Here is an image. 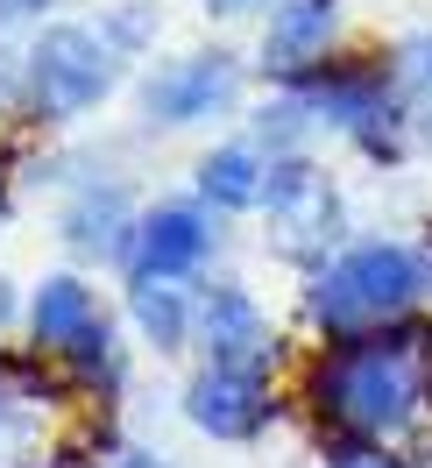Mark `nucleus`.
Instances as JSON below:
<instances>
[{"label": "nucleus", "mask_w": 432, "mask_h": 468, "mask_svg": "<svg viewBox=\"0 0 432 468\" xmlns=\"http://www.w3.org/2000/svg\"><path fill=\"white\" fill-rule=\"evenodd\" d=\"M29 15H43V0H0V29H15V22H29Z\"/></svg>", "instance_id": "19"}, {"label": "nucleus", "mask_w": 432, "mask_h": 468, "mask_svg": "<svg viewBox=\"0 0 432 468\" xmlns=\"http://www.w3.org/2000/svg\"><path fill=\"white\" fill-rule=\"evenodd\" d=\"M298 100L312 107V121L326 128H341L354 143L369 149V156H397L404 135H397V92L383 79V64H319L312 79H298Z\"/></svg>", "instance_id": "4"}, {"label": "nucleus", "mask_w": 432, "mask_h": 468, "mask_svg": "<svg viewBox=\"0 0 432 468\" xmlns=\"http://www.w3.org/2000/svg\"><path fill=\"white\" fill-rule=\"evenodd\" d=\"M213 7H227V15H234V7H256V0H213Z\"/></svg>", "instance_id": "21"}, {"label": "nucleus", "mask_w": 432, "mask_h": 468, "mask_svg": "<svg viewBox=\"0 0 432 468\" xmlns=\"http://www.w3.org/2000/svg\"><path fill=\"white\" fill-rule=\"evenodd\" d=\"M213 256V220L199 206H156L135 220V284H177Z\"/></svg>", "instance_id": "8"}, {"label": "nucleus", "mask_w": 432, "mask_h": 468, "mask_svg": "<svg viewBox=\"0 0 432 468\" xmlns=\"http://www.w3.org/2000/svg\"><path fill=\"white\" fill-rule=\"evenodd\" d=\"M192 334L205 341L213 369H269V355H277V334H269L262 305L241 284H213L199 298V313H192Z\"/></svg>", "instance_id": "6"}, {"label": "nucleus", "mask_w": 432, "mask_h": 468, "mask_svg": "<svg viewBox=\"0 0 432 468\" xmlns=\"http://www.w3.org/2000/svg\"><path fill=\"white\" fill-rule=\"evenodd\" d=\"M184 411H192V426L213 433V440H256L262 426H269V411H277L269 369H213V362H205L199 377H192Z\"/></svg>", "instance_id": "7"}, {"label": "nucleus", "mask_w": 432, "mask_h": 468, "mask_svg": "<svg viewBox=\"0 0 432 468\" xmlns=\"http://www.w3.org/2000/svg\"><path fill=\"white\" fill-rule=\"evenodd\" d=\"M397 100L432 128V36H404L397 43Z\"/></svg>", "instance_id": "15"}, {"label": "nucleus", "mask_w": 432, "mask_h": 468, "mask_svg": "<svg viewBox=\"0 0 432 468\" xmlns=\"http://www.w3.org/2000/svg\"><path fill=\"white\" fill-rule=\"evenodd\" d=\"M71 362H79V377H86V383L114 377V326L100 320V326H92V334H86V341L71 348Z\"/></svg>", "instance_id": "16"}, {"label": "nucleus", "mask_w": 432, "mask_h": 468, "mask_svg": "<svg viewBox=\"0 0 432 468\" xmlns=\"http://www.w3.org/2000/svg\"><path fill=\"white\" fill-rule=\"evenodd\" d=\"M333 22H341V0H277V15L262 29V64L284 79H312L326 64Z\"/></svg>", "instance_id": "10"}, {"label": "nucleus", "mask_w": 432, "mask_h": 468, "mask_svg": "<svg viewBox=\"0 0 432 468\" xmlns=\"http://www.w3.org/2000/svg\"><path fill=\"white\" fill-rule=\"evenodd\" d=\"M0 213H7V199H0Z\"/></svg>", "instance_id": "24"}, {"label": "nucleus", "mask_w": 432, "mask_h": 468, "mask_svg": "<svg viewBox=\"0 0 432 468\" xmlns=\"http://www.w3.org/2000/svg\"><path fill=\"white\" fill-rule=\"evenodd\" d=\"M234 92H241V71H234L227 50H199V58H177L163 64L156 79H149V114L156 121H171V128H184V121H205V114H220Z\"/></svg>", "instance_id": "9"}, {"label": "nucleus", "mask_w": 432, "mask_h": 468, "mask_svg": "<svg viewBox=\"0 0 432 468\" xmlns=\"http://www.w3.org/2000/svg\"><path fill=\"white\" fill-rule=\"evenodd\" d=\"M29 86V71H15V64H0V107H15V92Z\"/></svg>", "instance_id": "20"}, {"label": "nucleus", "mask_w": 432, "mask_h": 468, "mask_svg": "<svg viewBox=\"0 0 432 468\" xmlns=\"http://www.w3.org/2000/svg\"><path fill=\"white\" fill-rule=\"evenodd\" d=\"M426 326H383L354 334L312 362V405L333 419L347 440H383L404 433L411 411L426 405Z\"/></svg>", "instance_id": "1"}, {"label": "nucleus", "mask_w": 432, "mask_h": 468, "mask_svg": "<svg viewBox=\"0 0 432 468\" xmlns=\"http://www.w3.org/2000/svg\"><path fill=\"white\" fill-rule=\"evenodd\" d=\"M92 468H171L163 454H149V447H107Z\"/></svg>", "instance_id": "17"}, {"label": "nucleus", "mask_w": 432, "mask_h": 468, "mask_svg": "<svg viewBox=\"0 0 432 468\" xmlns=\"http://www.w3.org/2000/svg\"><path fill=\"white\" fill-rule=\"evenodd\" d=\"M432 270L418 249L404 241H354L333 263L319 270L305 313L326 341H354V334H383V326H404V313L426 298Z\"/></svg>", "instance_id": "2"}, {"label": "nucleus", "mask_w": 432, "mask_h": 468, "mask_svg": "<svg viewBox=\"0 0 432 468\" xmlns=\"http://www.w3.org/2000/svg\"><path fill=\"white\" fill-rule=\"evenodd\" d=\"M333 468H404V462H397V454H383V447H341Z\"/></svg>", "instance_id": "18"}, {"label": "nucleus", "mask_w": 432, "mask_h": 468, "mask_svg": "<svg viewBox=\"0 0 432 468\" xmlns=\"http://www.w3.org/2000/svg\"><path fill=\"white\" fill-rule=\"evenodd\" d=\"M0 320H7V284H0Z\"/></svg>", "instance_id": "22"}, {"label": "nucleus", "mask_w": 432, "mask_h": 468, "mask_svg": "<svg viewBox=\"0 0 432 468\" xmlns=\"http://www.w3.org/2000/svg\"><path fill=\"white\" fill-rule=\"evenodd\" d=\"M199 192L213 206H262V192H269V164H262L256 143H220L213 156L199 164Z\"/></svg>", "instance_id": "13"}, {"label": "nucleus", "mask_w": 432, "mask_h": 468, "mask_svg": "<svg viewBox=\"0 0 432 468\" xmlns=\"http://www.w3.org/2000/svg\"><path fill=\"white\" fill-rule=\"evenodd\" d=\"M192 313H199V298H184L177 284H135V326L156 348H177L192 334Z\"/></svg>", "instance_id": "14"}, {"label": "nucleus", "mask_w": 432, "mask_h": 468, "mask_svg": "<svg viewBox=\"0 0 432 468\" xmlns=\"http://www.w3.org/2000/svg\"><path fill=\"white\" fill-rule=\"evenodd\" d=\"M0 433H7V398H0Z\"/></svg>", "instance_id": "23"}, {"label": "nucleus", "mask_w": 432, "mask_h": 468, "mask_svg": "<svg viewBox=\"0 0 432 468\" xmlns=\"http://www.w3.org/2000/svg\"><path fill=\"white\" fill-rule=\"evenodd\" d=\"M114 43H107V29H86V22H58V29L36 36L29 50V100L36 114L50 121H71L86 114V107H100L107 92H114Z\"/></svg>", "instance_id": "3"}, {"label": "nucleus", "mask_w": 432, "mask_h": 468, "mask_svg": "<svg viewBox=\"0 0 432 468\" xmlns=\"http://www.w3.org/2000/svg\"><path fill=\"white\" fill-rule=\"evenodd\" d=\"M262 213H269V234H277V249L284 256H319L333 228H341V199H333V185L326 171H312L305 156H284V164H269V192H262Z\"/></svg>", "instance_id": "5"}, {"label": "nucleus", "mask_w": 432, "mask_h": 468, "mask_svg": "<svg viewBox=\"0 0 432 468\" xmlns=\"http://www.w3.org/2000/svg\"><path fill=\"white\" fill-rule=\"evenodd\" d=\"M92 326H100V298H92V284L64 277V270L36 284V298H29V334H36V348L71 355Z\"/></svg>", "instance_id": "11"}, {"label": "nucleus", "mask_w": 432, "mask_h": 468, "mask_svg": "<svg viewBox=\"0 0 432 468\" xmlns=\"http://www.w3.org/2000/svg\"><path fill=\"white\" fill-rule=\"evenodd\" d=\"M64 241L79 249V256H121V249H135V234H128V192L121 185H92L86 199L64 213Z\"/></svg>", "instance_id": "12"}]
</instances>
